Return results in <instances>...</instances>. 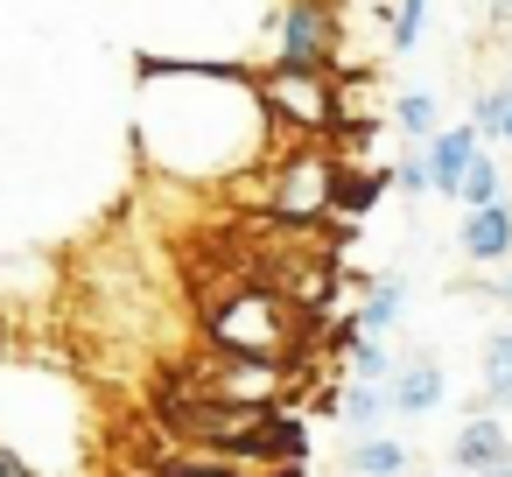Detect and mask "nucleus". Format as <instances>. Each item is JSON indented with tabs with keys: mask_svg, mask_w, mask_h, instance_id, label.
I'll use <instances>...</instances> for the list:
<instances>
[{
	"mask_svg": "<svg viewBox=\"0 0 512 477\" xmlns=\"http://www.w3.org/2000/svg\"><path fill=\"white\" fill-rule=\"evenodd\" d=\"M134 134L148 169L169 183H239L267 162L281 113L267 106L260 71L232 64H176V57H141V99H134Z\"/></svg>",
	"mask_w": 512,
	"mask_h": 477,
	"instance_id": "obj_1",
	"label": "nucleus"
},
{
	"mask_svg": "<svg viewBox=\"0 0 512 477\" xmlns=\"http://www.w3.org/2000/svg\"><path fill=\"white\" fill-rule=\"evenodd\" d=\"M0 442H8L36 477H85L92 449H99L85 386L64 365L0 358Z\"/></svg>",
	"mask_w": 512,
	"mask_h": 477,
	"instance_id": "obj_2",
	"label": "nucleus"
},
{
	"mask_svg": "<svg viewBox=\"0 0 512 477\" xmlns=\"http://www.w3.org/2000/svg\"><path fill=\"white\" fill-rule=\"evenodd\" d=\"M288 0H141V57L267 71Z\"/></svg>",
	"mask_w": 512,
	"mask_h": 477,
	"instance_id": "obj_3",
	"label": "nucleus"
},
{
	"mask_svg": "<svg viewBox=\"0 0 512 477\" xmlns=\"http://www.w3.org/2000/svg\"><path fill=\"white\" fill-rule=\"evenodd\" d=\"M309 330H316V316H309L288 288H267V281L232 288V295L204 316V337H211L218 351H253V358H302Z\"/></svg>",
	"mask_w": 512,
	"mask_h": 477,
	"instance_id": "obj_4",
	"label": "nucleus"
},
{
	"mask_svg": "<svg viewBox=\"0 0 512 477\" xmlns=\"http://www.w3.org/2000/svg\"><path fill=\"white\" fill-rule=\"evenodd\" d=\"M330 176H337V155L288 148L281 169L267 176V218L274 225H316V218H330Z\"/></svg>",
	"mask_w": 512,
	"mask_h": 477,
	"instance_id": "obj_5",
	"label": "nucleus"
},
{
	"mask_svg": "<svg viewBox=\"0 0 512 477\" xmlns=\"http://www.w3.org/2000/svg\"><path fill=\"white\" fill-rule=\"evenodd\" d=\"M260 85H267V106L281 113V127H288V134H330V127H337V113H344V92H337V78H330V71L267 64V71H260Z\"/></svg>",
	"mask_w": 512,
	"mask_h": 477,
	"instance_id": "obj_6",
	"label": "nucleus"
},
{
	"mask_svg": "<svg viewBox=\"0 0 512 477\" xmlns=\"http://www.w3.org/2000/svg\"><path fill=\"white\" fill-rule=\"evenodd\" d=\"M274 64H295V71H330L337 64V15L323 0H288L281 36H274Z\"/></svg>",
	"mask_w": 512,
	"mask_h": 477,
	"instance_id": "obj_7",
	"label": "nucleus"
},
{
	"mask_svg": "<svg viewBox=\"0 0 512 477\" xmlns=\"http://www.w3.org/2000/svg\"><path fill=\"white\" fill-rule=\"evenodd\" d=\"M456 253H463L470 267H512V204L498 197V204L463 211V225H456Z\"/></svg>",
	"mask_w": 512,
	"mask_h": 477,
	"instance_id": "obj_8",
	"label": "nucleus"
},
{
	"mask_svg": "<svg viewBox=\"0 0 512 477\" xmlns=\"http://www.w3.org/2000/svg\"><path fill=\"white\" fill-rule=\"evenodd\" d=\"M421 148H428V169H435V197H449V204H456V197H463L470 162L484 155V134L463 120V127H442V134H435V141H421Z\"/></svg>",
	"mask_w": 512,
	"mask_h": 477,
	"instance_id": "obj_9",
	"label": "nucleus"
},
{
	"mask_svg": "<svg viewBox=\"0 0 512 477\" xmlns=\"http://www.w3.org/2000/svg\"><path fill=\"white\" fill-rule=\"evenodd\" d=\"M505 456H512V428H505L498 414H484V407L449 435V463H456V470H470V477H477V470H491V463H505Z\"/></svg>",
	"mask_w": 512,
	"mask_h": 477,
	"instance_id": "obj_10",
	"label": "nucleus"
},
{
	"mask_svg": "<svg viewBox=\"0 0 512 477\" xmlns=\"http://www.w3.org/2000/svg\"><path fill=\"white\" fill-rule=\"evenodd\" d=\"M393 414H435L442 400H449V379H442V365L435 358H407V365H393Z\"/></svg>",
	"mask_w": 512,
	"mask_h": 477,
	"instance_id": "obj_11",
	"label": "nucleus"
},
{
	"mask_svg": "<svg viewBox=\"0 0 512 477\" xmlns=\"http://www.w3.org/2000/svg\"><path fill=\"white\" fill-rule=\"evenodd\" d=\"M344 470H351V477H407V470H414V449L393 442V435H379V428H358V435L344 442Z\"/></svg>",
	"mask_w": 512,
	"mask_h": 477,
	"instance_id": "obj_12",
	"label": "nucleus"
},
{
	"mask_svg": "<svg viewBox=\"0 0 512 477\" xmlns=\"http://www.w3.org/2000/svg\"><path fill=\"white\" fill-rule=\"evenodd\" d=\"M386 190H393V169H386V162H379V169H351V162H337V176H330V211H337V218H365Z\"/></svg>",
	"mask_w": 512,
	"mask_h": 477,
	"instance_id": "obj_13",
	"label": "nucleus"
},
{
	"mask_svg": "<svg viewBox=\"0 0 512 477\" xmlns=\"http://www.w3.org/2000/svg\"><path fill=\"white\" fill-rule=\"evenodd\" d=\"M400 309H407V281H400V274H379L351 316H358V330H365V337H386V330L400 323Z\"/></svg>",
	"mask_w": 512,
	"mask_h": 477,
	"instance_id": "obj_14",
	"label": "nucleus"
},
{
	"mask_svg": "<svg viewBox=\"0 0 512 477\" xmlns=\"http://www.w3.org/2000/svg\"><path fill=\"white\" fill-rule=\"evenodd\" d=\"M484 414H512V330L484 337Z\"/></svg>",
	"mask_w": 512,
	"mask_h": 477,
	"instance_id": "obj_15",
	"label": "nucleus"
},
{
	"mask_svg": "<svg viewBox=\"0 0 512 477\" xmlns=\"http://www.w3.org/2000/svg\"><path fill=\"white\" fill-rule=\"evenodd\" d=\"M337 414H344L351 428H379V421L393 414V386H386V379H351V386L337 393Z\"/></svg>",
	"mask_w": 512,
	"mask_h": 477,
	"instance_id": "obj_16",
	"label": "nucleus"
},
{
	"mask_svg": "<svg viewBox=\"0 0 512 477\" xmlns=\"http://www.w3.org/2000/svg\"><path fill=\"white\" fill-rule=\"evenodd\" d=\"M134 477H253V470L232 463V456H211V449H183V456H155V463L134 470Z\"/></svg>",
	"mask_w": 512,
	"mask_h": 477,
	"instance_id": "obj_17",
	"label": "nucleus"
},
{
	"mask_svg": "<svg viewBox=\"0 0 512 477\" xmlns=\"http://www.w3.org/2000/svg\"><path fill=\"white\" fill-rule=\"evenodd\" d=\"M470 127H477L484 141L512 148V85H484V92L470 99Z\"/></svg>",
	"mask_w": 512,
	"mask_h": 477,
	"instance_id": "obj_18",
	"label": "nucleus"
},
{
	"mask_svg": "<svg viewBox=\"0 0 512 477\" xmlns=\"http://www.w3.org/2000/svg\"><path fill=\"white\" fill-rule=\"evenodd\" d=\"M393 127H400L407 141H435V134H442V99H435V92H400V99H393Z\"/></svg>",
	"mask_w": 512,
	"mask_h": 477,
	"instance_id": "obj_19",
	"label": "nucleus"
},
{
	"mask_svg": "<svg viewBox=\"0 0 512 477\" xmlns=\"http://www.w3.org/2000/svg\"><path fill=\"white\" fill-rule=\"evenodd\" d=\"M421 36H428V0H393V8H386V50L414 57Z\"/></svg>",
	"mask_w": 512,
	"mask_h": 477,
	"instance_id": "obj_20",
	"label": "nucleus"
},
{
	"mask_svg": "<svg viewBox=\"0 0 512 477\" xmlns=\"http://www.w3.org/2000/svg\"><path fill=\"white\" fill-rule=\"evenodd\" d=\"M498 197H505V169H498V162H491V148H484V155L470 162V176H463V197H456V204H463V211H477V204H498Z\"/></svg>",
	"mask_w": 512,
	"mask_h": 477,
	"instance_id": "obj_21",
	"label": "nucleus"
},
{
	"mask_svg": "<svg viewBox=\"0 0 512 477\" xmlns=\"http://www.w3.org/2000/svg\"><path fill=\"white\" fill-rule=\"evenodd\" d=\"M344 358H351L358 379H393V351H386V337H365V330H358V337L344 344Z\"/></svg>",
	"mask_w": 512,
	"mask_h": 477,
	"instance_id": "obj_22",
	"label": "nucleus"
},
{
	"mask_svg": "<svg viewBox=\"0 0 512 477\" xmlns=\"http://www.w3.org/2000/svg\"><path fill=\"white\" fill-rule=\"evenodd\" d=\"M393 190H407V197H428V190H435V169H428V148H407V155L393 162Z\"/></svg>",
	"mask_w": 512,
	"mask_h": 477,
	"instance_id": "obj_23",
	"label": "nucleus"
},
{
	"mask_svg": "<svg viewBox=\"0 0 512 477\" xmlns=\"http://www.w3.org/2000/svg\"><path fill=\"white\" fill-rule=\"evenodd\" d=\"M484 295L491 302H512V267H505V281H484Z\"/></svg>",
	"mask_w": 512,
	"mask_h": 477,
	"instance_id": "obj_24",
	"label": "nucleus"
},
{
	"mask_svg": "<svg viewBox=\"0 0 512 477\" xmlns=\"http://www.w3.org/2000/svg\"><path fill=\"white\" fill-rule=\"evenodd\" d=\"M477 477H512V456H505V463H491V470H477Z\"/></svg>",
	"mask_w": 512,
	"mask_h": 477,
	"instance_id": "obj_25",
	"label": "nucleus"
},
{
	"mask_svg": "<svg viewBox=\"0 0 512 477\" xmlns=\"http://www.w3.org/2000/svg\"><path fill=\"white\" fill-rule=\"evenodd\" d=\"M491 8H498V15H512V0H491Z\"/></svg>",
	"mask_w": 512,
	"mask_h": 477,
	"instance_id": "obj_26",
	"label": "nucleus"
}]
</instances>
